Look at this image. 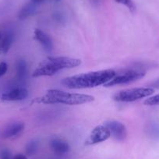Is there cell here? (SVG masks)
I'll return each mask as SVG.
<instances>
[{"label": "cell", "instance_id": "6da1fadb", "mask_svg": "<svg viewBox=\"0 0 159 159\" xmlns=\"http://www.w3.org/2000/svg\"><path fill=\"white\" fill-rule=\"evenodd\" d=\"M114 70H104L99 71L81 73L68 76L62 80V84L70 89L92 88L100 85H105L116 75Z\"/></svg>", "mask_w": 159, "mask_h": 159}, {"label": "cell", "instance_id": "7a4b0ae2", "mask_svg": "<svg viewBox=\"0 0 159 159\" xmlns=\"http://www.w3.org/2000/svg\"><path fill=\"white\" fill-rule=\"evenodd\" d=\"M81 64L78 59L70 57H48L39 64L33 72V77L51 76L64 69H71Z\"/></svg>", "mask_w": 159, "mask_h": 159}, {"label": "cell", "instance_id": "3957f363", "mask_svg": "<svg viewBox=\"0 0 159 159\" xmlns=\"http://www.w3.org/2000/svg\"><path fill=\"white\" fill-rule=\"evenodd\" d=\"M94 100L91 95L84 94L69 93L59 90H49L46 94L38 98L37 102L44 104H64L69 105H77L90 103Z\"/></svg>", "mask_w": 159, "mask_h": 159}, {"label": "cell", "instance_id": "277c9868", "mask_svg": "<svg viewBox=\"0 0 159 159\" xmlns=\"http://www.w3.org/2000/svg\"><path fill=\"white\" fill-rule=\"evenodd\" d=\"M145 74H146V71L143 70V69H126L120 73H116V76L110 81L105 84L104 86L108 88V87L116 86V85L132 83V82L137 81L138 80L143 78Z\"/></svg>", "mask_w": 159, "mask_h": 159}, {"label": "cell", "instance_id": "5b68a950", "mask_svg": "<svg viewBox=\"0 0 159 159\" xmlns=\"http://www.w3.org/2000/svg\"><path fill=\"white\" fill-rule=\"evenodd\" d=\"M154 89L152 88H137L119 91L113 97L115 101L119 102H133L151 96L154 94Z\"/></svg>", "mask_w": 159, "mask_h": 159}, {"label": "cell", "instance_id": "8992f818", "mask_svg": "<svg viewBox=\"0 0 159 159\" xmlns=\"http://www.w3.org/2000/svg\"><path fill=\"white\" fill-rule=\"evenodd\" d=\"M111 136L110 131L105 125H100L94 128L86 140L87 145H93L102 143L108 140Z\"/></svg>", "mask_w": 159, "mask_h": 159}, {"label": "cell", "instance_id": "52a82bcc", "mask_svg": "<svg viewBox=\"0 0 159 159\" xmlns=\"http://www.w3.org/2000/svg\"><path fill=\"white\" fill-rule=\"evenodd\" d=\"M104 125L108 128L111 135L116 140L123 141L127 137V130L123 123L115 120H110L105 122Z\"/></svg>", "mask_w": 159, "mask_h": 159}, {"label": "cell", "instance_id": "ba28073f", "mask_svg": "<svg viewBox=\"0 0 159 159\" xmlns=\"http://www.w3.org/2000/svg\"><path fill=\"white\" fill-rule=\"evenodd\" d=\"M27 96H28L27 90L23 88H17L4 93L2 95V99L8 102H16V101L24 100Z\"/></svg>", "mask_w": 159, "mask_h": 159}, {"label": "cell", "instance_id": "9c48e42d", "mask_svg": "<svg viewBox=\"0 0 159 159\" xmlns=\"http://www.w3.org/2000/svg\"><path fill=\"white\" fill-rule=\"evenodd\" d=\"M24 129V123L21 122H15L9 124L3 131L4 138H13L19 136Z\"/></svg>", "mask_w": 159, "mask_h": 159}, {"label": "cell", "instance_id": "30bf717a", "mask_svg": "<svg viewBox=\"0 0 159 159\" xmlns=\"http://www.w3.org/2000/svg\"><path fill=\"white\" fill-rule=\"evenodd\" d=\"M34 38L43 46L44 49L45 51L48 52L52 51V41L51 38L46 33H45V32L42 31L40 29H36L34 30Z\"/></svg>", "mask_w": 159, "mask_h": 159}, {"label": "cell", "instance_id": "8fae6325", "mask_svg": "<svg viewBox=\"0 0 159 159\" xmlns=\"http://www.w3.org/2000/svg\"><path fill=\"white\" fill-rule=\"evenodd\" d=\"M50 147L55 154L58 155H63L70 150L69 143L66 140L59 138H55L50 143Z\"/></svg>", "mask_w": 159, "mask_h": 159}, {"label": "cell", "instance_id": "7c38bea8", "mask_svg": "<svg viewBox=\"0 0 159 159\" xmlns=\"http://www.w3.org/2000/svg\"><path fill=\"white\" fill-rule=\"evenodd\" d=\"M38 7V5H36V4H34L32 2H27V3H26L20 10L19 15H18V17L20 20H24L26 19V18H28L30 17V16H33V15L37 12Z\"/></svg>", "mask_w": 159, "mask_h": 159}, {"label": "cell", "instance_id": "4fadbf2b", "mask_svg": "<svg viewBox=\"0 0 159 159\" xmlns=\"http://www.w3.org/2000/svg\"><path fill=\"white\" fill-rule=\"evenodd\" d=\"M14 40V34L13 32H7L0 42V52L6 54L8 52Z\"/></svg>", "mask_w": 159, "mask_h": 159}, {"label": "cell", "instance_id": "5bb4252c", "mask_svg": "<svg viewBox=\"0 0 159 159\" xmlns=\"http://www.w3.org/2000/svg\"><path fill=\"white\" fill-rule=\"evenodd\" d=\"M16 79L19 81H24L27 76V63L23 59H20L16 63Z\"/></svg>", "mask_w": 159, "mask_h": 159}, {"label": "cell", "instance_id": "9a60e30c", "mask_svg": "<svg viewBox=\"0 0 159 159\" xmlns=\"http://www.w3.org/2000/svg\"><path fill=\"white\" fill-rule=\"evenodd\" d=\"M38 143L36 140H32V141L29 142L27 146V153L29 155H32V154H35L38 150Z\"/></svg>", "mask_w": 159, "mask_h": 159}, {"label": "cell", "instance_id": "2e32d148", "mask_svg": "<svg viewBox=\"0 0 159 159\" xmlns=\"http://www.w3.org/2000/svg\"><path fill=\"white\" fill-rule=\"evenodd\" d=\"M116 2L126 6L131 12H134L136 10V6L132 0H115Z\"/></svg>", "mask_w": 159, "mask_h": 159}, {"label": "cell", "instance_id": "e0dca14e", "mask_svg": "<svg viewBox=\"0 0 159 159\" xmlns=\"http://www.w3.org/2000/svg\"><path fill=\"white\" fill-rule=\"evenodd\" d=\"M143 104H144L145 105H149V106L159 105V94L146 99V100L144 101V102H143Z\"/></svg>", "mask_w": 159, "mask_h": 159}, {"label": "cell", "instance_id": "ac0fdd59", "mask_svg": "<svg viewBox=\"0 0 159 159\" xmlns=\"http://www.w3.org/2000/svg\"><path fill=\"white\" fill-rule=\"evenodd\" d=\"M0 158L1 159H13L12 154L8 149H2L0 152Z\"/></svg>", "mask_w": 159, "mask_h": 159}, {"label": "cell", "instance_id": "d6986e66", "mask_svg": "<svg viewBox=\"0 0 159 159\" xmlns=\"http://www.w3.org/2000/svg\"><path fill=\"white\" fill-rule=\"evenodd\" d=\"M7 69H8V66H7V62H2L0 63V77H2L6 74V73L7 72Z\"/></svg>", "mask_w": 159, "mask_h": 159}, {"label": "cell", "instance_id": "ffe728a7", "mask_svg": "<svg viewBox=\"0 0 159 159\" xmlns=\"http://www.w3.org/2000/svg\"><path fill=\"white\" fill-rule=\"evenodd\" d=\"M150 88H157V89H159V79L156 80L154 81H153L152 83L151 84V87Z\"/></svg>", "mask_w": 159, "mask_h": 159}, {"label": "cell", "instance_id": "44dd1931", "mask_svg": "<svg viewBox=\"0 0 159 159\" xmlns=\"http://www.w3.org/2000/svg\"><path fill=\"white\" fill-rule=\"evenodd\" d=\"M46 0H30V2H34V4H36V5L39 6L41 5V4H42L43 2H45Z\"/></svg>", "mask_w": 159, "mask_h": 159}, {"label": "cell", "instance_id": "7402d4cb", "mask_svg": "<svg viewBox=\"0 0 159 159\" xmlns=\"http://www.w3.org/2000/svg\"><path fill=\"white\" fill-rule=\"evenodd\" d=\"M13 159H27V158L25 155H24V154H16V156H14V157H13Z\"/></svg>", "mask_w": 159, "mask_h": 159}, {"label": "cell", "instance_id": "603a6c76", "mask_svg": "<svg viewBox=\"0 0 159 159\" xmlns=\"http://www.w3.org/2000/svg\"><path fill=\"white\" fill-rule=\"evenodd\" d=\"M91 2H92V3L95 6L98 5L99 2H101V0H91Z\"/></svg>", "mask_w": 159, "mask_h": 159}, {"label": "cell", "instance_id": "cb8c5ba5", "mask_svg": "<svg viewBox=\"0 0 159 159\" xmlns=\"http://www.w3.org/2000/svg\"><path fill=\"white\" fill-rule=\"evenodd\" d=\"M56 1H57V2H59V1H60V0H56Z\"/></svg>", "mask_w": 159, "mask_h": 159}, {"label": "cell", "instance_id": "d4e9b609", "mask_svg": "<svg viewBox=\"0 0 159 159\" xmlns=\"http://www.w3.org/2000/svg\"><path fill=\"white\" fill-rule=\"evenodd\" d=\"M0 41H1V34H0Z\"/></svg>", "mask_w": 159, "mask_h": 159}]
</instances>
